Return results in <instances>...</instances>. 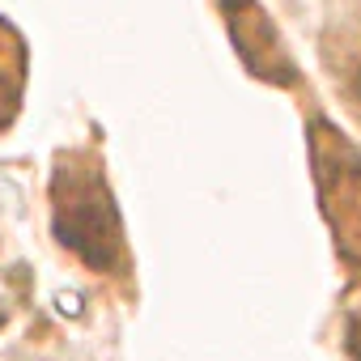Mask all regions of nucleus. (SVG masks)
<instances>
[{"mask_svg": "<svg viewBox=\"0 0 361 361\" xmlns=\"http://www.w3.org/2000/svg\"><path fill=\"white\" fill-rule=\"evenodd\" d=\"M51 226L56 238L94 272H111L123 259V226L98 166L77 157L51 174Z\"/></svg>", "mask_w": 361, "mask_h": 361, "instance_id": "nucleus-1", "label": "nucleus"}, {"mask_svg": "<svg viewBox=\"0 0 361 361\" xmlns=\"http://www.w3.org/2000/svg\"><path fill=\"white\" fill-rule=\"evenodd\" d=\"M310 161L336 251L361 276V149H353L331 123L319 119L310 128Z\"/></svg>", "mask_w": 361, "mask_h": 361, "instance_id": "nucleus-2", "label": "nucleus"}, {"mask_svg": "<svg viewBox=\"0 0 361 361\" xmlns=\"http://www.w3.org/2000/svg\"><path fill=\"white\" fill-rule=\"evenodd\" d=\"M221 13H226V26H230V43L238 51V60L259 77V81H272V85H293V60L289 51L281 47V35L272 26V18L264 13L259 0H221Z\"/></svg>", "mask_w": 361, "mask_h": 361, "instance_id": "nucleus-3", "label": "nucleus"}, {"mask_svg": "<svg viewBox=\"0 0 361 361\" xmlns=\"http://www.w3.org/2000/svg\"><path fill=\"white\" fill-rule=\"evenodd\" d=\"M344 348L353 361H361V306L348 310V323H344Z\"/></svg>", "mask_w": 361, "mask_h": 361, "instance_id": "nucleus-4", "label": "nucleus"}, {"mask_svg": "<svg viewBox=\"0 0 361 361\" xmlns=\"http://www.w3.org/2000/svg\"><path fill=\"white\" fill-rule=\"evenodd\" d=\"M353 98H357V102H361V73H357V77H353Z\"/></svg>", "mask_w": 361, "mask_h": 361, "instance_id": "nucleus-5", "label": "nucleus"}]
</instances>
